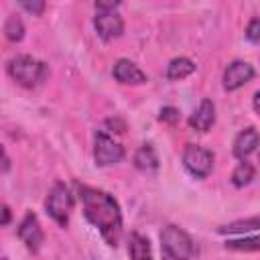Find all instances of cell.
Instances as JSON below:
<instances>
[{
  "instance_id": "1",
  "label": "cell",
  "mask_w": 260,
  "mask_h": 260,
  "mask_svg": "<svg viewBox=\"0 0 260 260\" xmlns=\"http://www.w3.org/2000/svg\"><path fill=\"white\" fill-rule=\"evenodd\" d=\"M79 197L85 219L100 230L108 246L116 248L122 236V213L118 201L110 193L85 185L79 187Z\"/></svg>"
},
{
  "instance_id": "2",
  "label": "cell",
  "mask_w": 260,
  "mask_h": 260,
  "mask_svg": "<svg viewBox=\"0 0 260 260\" xmlns=\"http://www.w3.org/2000/svg\"><path fill=\"white\" fill-rule=\"evenodd\" d=\"M6 71L22 87H35L41 81H45V77L49 75V67L43 61L30 57V55L12 57L8 61V65H6Z\"/></svg>"
},
{
  "instance_id": "3",
  "label": "cell",
  "mask_w": 260,
  "mask_h": 260,
  "mask_svg": "<svg viewBox=\"0 0 260 260\" xmlns=\"http://www.w3.org/2000/svg\"><path fill=\"white\" fill-rule=\"evenodd\" d=\"M160 250L167 258H195L197 248L187 232L177 225H167L160 232Z\"/></svg>"
},
{
  "instance_id": "4",
  "label": "cell",
  "mask_w": 260,
  "mask_h": 260,
  "mask_svg": "<svg viewBox=\"0 0 260 260\" xmlns=\"http://www.w3.org/2000/svg\"><path fill=\"white\" fill-rule=\"evenodd\" d=\"M45 209L53 217V221H57L61 228L67 225L71 209H73V195H71V191L65 183H55L53 185V189L47 195Z\"/></svg>"
},
{
  "instance_id": "5",
  "label": "cell",
  "mask_w": 260,
  "mask_h": 260,
  "mask_svg": "<svg viewBox=\"0 0 260 260\" xmlns=\"http://www.w3.org/2000/svg\"><path fill=\"white\" fill-rule=\"evenodd\" d=\"M213 160H215L213 152L199 146V144H187L185 150H183V165L197 179H205V177L211 175Z\"/></svg>"
},
{
  "instance_id": "6",
  "label": "cell",
  "mask_w": 260,
  "mask_h": 260,
  "mask_svg": "<svg viewBox=\"0 0 260 260\" xmlns=\"http://www.w3.org/2000/svg\"><path fill=\"white\" fill-rule=\"evenodd\" d=\"M93 158L98 167H112L124 158V148L106 132H98L93 140Z\"/></svg>"
},
{
  "instance_id": "7",
  "label": "cell",
  "mask_w": 260,
  "mask_h": 260,
  "mask_svg": "<svg viewBox=\"0 0 260 260\" xmlns=\"http://www.w3.org/2000/svg\"><path fill=\"white\" fill-rule=\"evenodd\" d=\"M93 26L102 41H114L124 32V20L114 10H98L93 18Z\"/></svg>"
},
{
  "instance_id": "8",
  "label": "cell",
  "mask_w": 260,
  "mask_h": 260,
  "mask_svg": "<svg viewBox=\"0 0 260 260\" xmlns=\"http://www.w3.org/2000/svg\"><path fill=\"white\" fill-rule=\"evenodd\" d=\"M18 238L26 244V248L30 252H37L45 240V234H43V228L37 219V215L32 211H26V215L22 217V221L18 223Z\"/></svg>"
},
{
  "instance_id": "9",
  "label": "cell",
  "mask_w": 260,
  "mask_h": 260,
  "mask_svg": "<svg viewBox=\"0 0 260 260\" xmlns=\"http://www.w3.org/2000/svg\"><path fill=\"white\" fill-rule=\"evenodd\" d=\"M254 77V67L246 61H234L223 71V89L236 91Z\"/></svg>"
},
{
  "instance_id": "10",
  "label": "cell",
  "mask_w": 260,
  "mask_h": 260,
  "mask_svg": "<svg viewBox=\"0 0 260 260\" xmlns=\"http://www.w3.org/2000/svg\"><path fill=\"white\" fill-rule=\"evenodd\" d=\"M112 75H114L116 81H120L124 85H140V83H146V73L138 65H134L130 59H118L114 63Z\"/></svg>"
},
{
  "instance_id": "11",
  "label": "cell",
  "mask_w": 260,
  "mask_h": 260,
  "mask_svg": "<svg viewBox=\"0 0 260 260\" xmlns=\"http://www.w3.org/2000/svg\"><path fill=\"white\" fill-rule=\"evenodd\" d=\"M258 146H260V132H258L254 126H248V128H244V130L236 136V140H234V156L240 158V160H244V158H248Z\"/></svg>"
},
{
  "instance_id": "12",
  "label": "cell",
  "mask_w": 260,
  "mask_h": 260,
  "mask_svg": "<svg viewBox=\"0 0 260 260\" xmlns=\"http://www.w3.org/2000/svg\"><path fill=\"white\" fill-rule=\"evenodd\" d=\"M213 122H215V106L211 100H203L189 118V126L195 128L197 132H207L213 126Z\"/></svg>"
},
{
  "instance_id": "13",
  "label": "cell",
  "mask_w": 260,
  "mask_h": 260,
  "mask_svg": "<svg viewBox=\"0 0 260 260\" xmlns=\"http://www.w3.org/2000/svg\"><path fill=\"white\" fill-rule=\"evenodd\" d=\"M134 167L142 173H156L158 169V156L152 144H142L134 154Z\"/></svg>"
},
{
  "instance_id": "14",
  "label": "cell",
  "mask_w": 260,
  "mask_h": 260,
  "mask_svg": "<svg viewBox=\"0 0 260 260\" xmlns=\"http://www.w3.org/2000/svg\"><path fill=\"white\" fill-rule=\"evenodd\" d=\"M193 71H195V63H193L191 59H187V57H177V59H173V61L167 65V77L173 79V81L185 79V77H189Z\"/></svg>"
},
{
  "instance_id": "15",
  "label": "cell",
  "mask_w": 260,
  "mask_h": 260,
  "mask_svg": "<svg viewBox=\"0 0 260 260\" xmlns=\"http://www.w3.org/2000/svg\"><path fill=\"white\" fill-rule=\"evenodd\" d=\"M128 254L132 256V258H136V260H140V258H150L152 256V250H150V242H148V238H144V236H140V234H130V238H128Z\"/></svg>"
},
{
  "instance_id": "16",
  "label": "cell",
  "mask_w": 260,
  "mask_h": 260,
  "mask_svg": "<svg viewBox=\"0 0 260 260\" xmlns=\"http://www.w3.org/2000/svg\"><path fill=\"white\" fill-rule=\"evenodd\" d=\"M254 230H260V215L232 221L228 225H221L217 232L219 234H246V232H254Z\"/></svg>"
},
{
  "instance_id": "17",
  "label": "cell",
  "mask_w": 260,
  "mask_h": 260,
  "mask_svg": "<svg viewBox=\"0 0 260 260\" xmlns=\"http://www.w3.org/2000/svg\"><path fill=\"white\" fill-rule=\"evenodd\" d=\"M254 175H256L254 167L244 158V160L234 169V173H232V185H234V187H238V189H242V187H246V185H250V183H252Z\"/></svg>"
},
{
  "instance_id": "18",
  "label": "cell",
  "mask_w": 260,
  "mask_h": 260,
  "mask_svg": "<svg viewBox=\"0 0 260 260\" xmlns=\"http://www.w3.org/2000/svg\"><path fill=\"white\" fill-rule=\"evenodd\" d=\"M223 246H225V250H234V252H256V250H260V236L228 240Z\"/></svg>"
},
{
  "instance_id": "19",
  "label": "cell",
  "mask_w": 260,
  "mask_h": 260,
  "mask_svg": "<svg viewBox=\"0 0 260 260\" xmlns=\"http://www.w3.org/2000/svg\"><path fill=\"white\" fill-rule=\"evenodd\" d=\"M4 35H6V39L12 41V43L22 41V37H24V24H22V20H20L16 14L8 16V20H6V24H4Z\"/></svg>"
},
{
  "instance_id": "20",
  "label": "cell",
  "mask_w": 260,
  "mask_h": 260,
  "mask_svg": "<svg viewBox=\"0 0 260 260\" xmlns=\"http://www.w3.org/2000/svg\"><path fill=\"white\" fill-rule=\"evenodd\" d=\"M18 4L22 6V10H26L32 16H41L45 12V0H18Z\"/></svg>"
},
{
  "instance_id": "21",
  "label": "cell",
  "mask_w": 260,
  "mask_h": 260,
  "mask_svg": "<svg viewBox=\"0 0 260 260\" xmlns=\"http://www.w3.org/2000/svg\"><path fill=\"white\" fill-rule=\"evenodd\" d=\"M179 118H181V114H179V110H177L175 106H165V108H160V114H158V120H160V122L175 126V124L179 122Z\"/></svg>"
},
{
  "instance_id": "22",
  "label": "cell",
  "mask_w": 260,
  "mask_h": 260,
  "mask_svg": "<svg viewBox=\"0 0 260 260\" xmlns=\"http://www.w3.org/2000/svg\"><path fill=\"white\" fill-rule=\"evenodd\" d=\"M246 39L252 43H260V18H254L246 28Z\"/></svg>"
},
{
  "instance_id": "23",
  "label": "cell",
  "mask_w": 260,
  "mask_h": 260,
  "mask_svg": "<svg viewBox=\"0 0 260 260\" xmlns=\"http://www.w3.org/2000/svg\"><path fill=\"white\" fill-rule=\"evenodd\" d=\"M122 0H95V8L98 10H116L120 6Z\"/></svg>"
},
{
  "instance_id": "24",
  "label": "cell",
  "mask_w": 260,
  "mask_h": 260,
  "mask_svg": "<svg viewBox=\"0 0 260 260\" xmlns=\"http://www.w3.org/2000/svg\"><path fill=\"white\" fill-rule=\"evenodd\" d=\"M106 124H108V126H112V128H118V132H124V130H126L124 122H122V120H118V118H110Z\"/></svg>"
},
{
  "instance_id": "25",
  "label": "cell",
  "mask_w": 260,
  "mask_h": 260,
  "mask_svg": "<svg viewBox=\"0 0 260 260\" xmlns=\"http://www.w3.org/2000/svg\"><path fill=\"white\" fill-rule=\"evenodd\" d=\"M10 223V209L8 205H2V225H8Z\"/></svg>"
},
{
  "instance_id": "26",
  "label": "cell",
  "mask_w": 260,
  "mask_h": 260,
  "mask_svg": "<svg viewBox=\"0 0 260 260\" xmlns=\"http://www.w3.org/2000/svg\"><path fill=\"white\" fill-rule=\"evenodd\" d=\"M252 106H254V110H256V114L260 116V91H256V93H254V100H252Z\"/></svg>"
},
{
  "instance_id": "27",
  "label": "cell",
  "mask_w": 260,
  "mask_h": 260,
  "mask_svg": "<svg viewBox=\"0 0 260 260\" xmlns=\"http://www.w3.org/2000/svg\"><path fill=\"white\" fill-rule=\"evenodd\" d=\"M8 167H10V160H8V156L4 154V169H2V171L6 173V171H8Z\"/></svg>"
}]
</instances>
